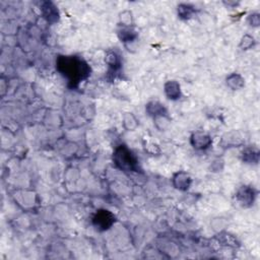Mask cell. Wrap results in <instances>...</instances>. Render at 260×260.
Instances as JSON below:
<instances>
[{
    "label": "cell",
    "mask_w": 260,
    "mask_h": 260,
    "mask_svg": "<svg viewBox=\"0 0 260 260\" xmlns=\"http://www.w3.org/2000/svg\"><path fill=\"white\" fill-rule=\"evenodd\" d=\"M58 68L72 84H76L88 75L87 65L75 57H61L58 60Z\"/></svg>",
    "instance_id": "6da1fadb"
},
{
    "label": "cell",
    "mask_w": 260,
    "mask_h": 260,
    "mask_svg": "<svg viewBox=\"0 0 260 260\" xmlns=\"http://www.w3.org/2000/svg\"><path fill=\"white\" fill-rule=\"evenodd\" d=\"M115 159H116V164L121 169L134 170L136 167V160L134 159L131 152H129V150L125 147H120L116 151Z\"/></svg>",
    "instance_id": "7a4b0ae2"
},
{
    "label": "cell",
    "mask_w": 260,
    "mask_h": 260,
    "mask_svg": "<svg viewBox=\"0 0 260 260\" xmlns=\"http://www.w3.org/2000/svg\"><path fill=\"white\" fill-rule=\"evenodd\" d=\"M114 221V216L108 210H100L93 217V224L99 230H107Z\"/></svg>",
    "instance_id": "3957f363"
}]
</instances>
